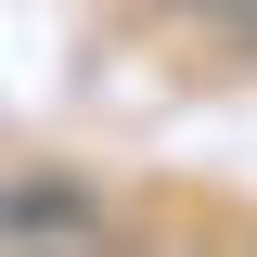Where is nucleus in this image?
<instances>
[{
	"instance_id": "obj_1",
	"label": "nucleus",
	"mask_w": 257,
	"mask_h": 257,
	"mask_svg": "<svg viewBox=\"0 0 257 257\" xmlns=\"http://www.w3.org/2000/svg\"><path fill=\"white\" fill-rule=\"evenodd\" d=\"M90 231H103V206L64 193V180H13L0 193V244H90Z\"/></svg>"
},
{
	"instance_id": "obj_2",
	"label": "nucleus",
	"mask_w": 257,
	"mask_h": 257,
	"mask_svg": "<svg viewBox=\"0 0 257 257\" xmlns=\"http://www.w3.org/2000/svg\"><path fill=\"white\" fill-rule=\"evenodd\" d=\"M180 13H206V26H257V0H180Z\"/></svg>"
}]
</instances>
